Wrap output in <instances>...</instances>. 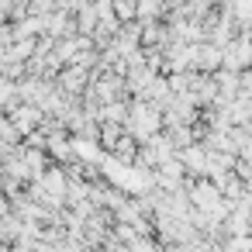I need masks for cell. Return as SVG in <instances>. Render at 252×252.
Instances as JSON below:
<instances>
[{
	"label": "cell",
	"mask_w": 252,
	"mask_h": 252,
	"mask_svg": "<svg viewBox=\"0 0 252 252\" xmlns=\"http://www.w3.org/2000/svg\"><path fill=\"white\" fill-rule=\"evenodd\" d=\"M252 66V35H238L235 42L224 45V69H245Z\"/></svg>",
	"instance_id": "obj_1"
}]
</instances>
